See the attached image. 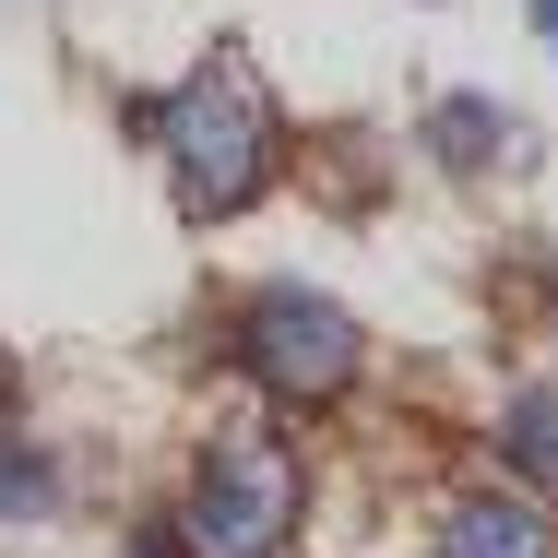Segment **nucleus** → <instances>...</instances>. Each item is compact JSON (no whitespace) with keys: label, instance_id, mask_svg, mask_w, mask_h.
Segmentation results:
<instances>
[{"label":"nucleus","instance_id":"2","mask_svg":"<svg viewBox=\"0 0 558 558\" xmlns=\"http://www.w3.org/2000/svg\"><path fill=\"white\" fill-rule=\"evenodd\" d=\"M298 523V451L262 440V428H226L179 499V547L191 558H274Z\"/></svg>","mask_w":558,"mask_h":558},{"label":"nucleus","instance_id":"4","mask_svg":"<svg viewBox=\"0 0 558 558\" xmlns=\"http://www.w3.org/2000/svg\"><path fill=\"white\" fill-rule=\"evenodd\" d=\"M440 558H558V535H547V511H523V499H451L440 511Z\"/></svg>","mask_w":558,"mask_h":558},{"label":"nucleus","instance_id":"9","mask_svg":"<svg viewBox=\"0 0 558 558\" xmlns=\"http://www.w3.org/2000/svg\"><path fill=\"white\" fill-rule=\"evenodd\" d=\"M535 36H547V48H558V0H535Z\"/></svg>","mask_w":558,"mask_h":558},{"label":"nucleus","instance_id":"6","mask_svg":"<svg viewBox=\"0 0 558 558\" xmlns=\"http://www.w3.org/2000/svg\"><path fill=\"white\" fill-rule=\"evenodd\" d=\"M499 143H511V119L487 108V96H440V108H428V155H440V167H487Z\"/></svg>","mask_w":558,"mask_h":558},{"label":"nucleus","instance_id":"5","mask_svg":"<svg viewBox=\"0 0 558 558\" xmlns=\"http://www.w3.org/2000/svg\"><path fill=\"white\" fill-rule=\"evenodd\" d=\"M499 451H511V475H523V487H547V499H558V380H523V392H511Z\"/></svg>","mask_w":558,"mask_h":558},{"label":"nucleus","instance_id":"1","mask_svg":"<svg viewBox=\"0 0 558 558\" xmlns=\"http://www.w3.org/2000/svg\"><path fill=\"white\" fill-rule=\"evenodd\" d=\"M155 143H167V179H179V203L191 215H238L262 179H274V108H262V84L215 60V72H191L167 119H155Z\"/></svg>","mask_w":558,"mask_h":558},{"label":"nucleus","instance_id":"3","mask_svg":"<svg viewBox=\"0 0 558 558\" xmlns=\"http://www.w3.org/2000/svg\"><path fill=\"white\" fill-rule=\"evenodd\" d=\"M238 356H250L262 392H286V404H333L368 344H356V310H333L322 286H262V298L238 310Z\"/></svg>","mask_w":558,"mask_h":558},{"label":"nucleus","instance_id":"7","mask_svg":"<svg viewBox=\"0 0 558 558\" xmlns=\"http://www.w3.org/2000/svg\"><path fill=\"white\" fill-rule=\"evenodd\" d=\"M48 511H60V463L0 428V523H48Z\"/></svg>","mask_w":558,"mask_h":558},{"label":"nucleus","instance_id":"8","mask_svg":"<svg viewBox=\"0 0 558 558\" xmlns=\"http://www.w3.org/2000/svg\"><path fill=\"white\" fill-rule=\"evenodd\" d=\"M131 558H179V547H167V535H131Z\"/></svg>","mask_w":558,"mask_h":558}]
</instances>
